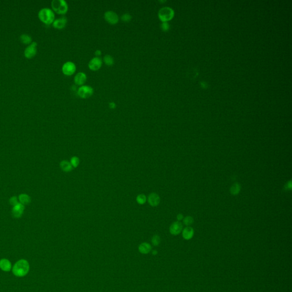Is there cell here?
Wrapping results in <instances>:
<instances>
[{"instance_id":"obj_1","label":"cell","mask_w":292,"mask_h":292,"mask_svg":"<svg viewBox=\"0 0 292 292\" xmlns=\"http://www.w3.org/2000/svg\"><path fill=\"white\" fill-rule=\"evenodd\" d=\"M30 269L29 263L25 260L18 261L13 268V273L16 276L23 277L27 275Z\"/></svg>"},{"instance_id":"obj_2","label":"cell","mask_w":292,"mask_h":292,"mask_svg":"<svg viewBox=\"0 0 292 292\" xmlns=\"http://www.w3.org/2000/svg\"><path fill=\"white\" fill-rule=\"evenodd\" d=\"M38 16L41 21L46 25H51L55 20L54 12L48 8L41 9L38 12Z\"/></svg>"},{"instance_id":"obj_3","label":"cell","mask_w":292,"mask_h":292,"mask_svg":"<svg viewBox=\"0 0 292 292\" xmlns=\"http://www.w3.org/2000/svg\"><path fill=\"white\" fill-rule=\"evenodd\" d=\"M51 4L53 11L58 14L65 15L68 11V4L65 0H53Z\"/></svg>"},{"instance_id":"obj_4","label":"cell","mask_w":292,"mask_h":292,"mask_svg":"<svg viewBox=\"0 0 292 292\" xmlns=\"http://www.w3.org/2000/svg\"><path fill=\"white\" fill-rule=\"evenodd\" d=\"M174 16V11L170 7H163L158 12V17L161 22H168Z\"/></svg>"},{"instance_id":"obj_5","label":"cell","mask_w":292,"mask_h":292,"mask_svg":"<svg viewBox=\"0 0 292 292\" xmlns=\"http://www.w3.org/2000/svg\"><path fill=\"white\" fill-rule=\"evenodd\" d=\"M94 94V89L89 85L81 86L77 90V95L82 99H86L92 97Z\"/></svg>"},{"instance_id":"obj_6","label":"cell","mask_w":292,"mask_h":292,"mask_svg":"<svg viewBox=\"0 0 292 292\" xmlns=\"http://www.w3.org/2000/svg\"><path fill=\"white\" fill-rule=\"evenodd\" d=\"M37 53V43L32 42L29 46H27L24 50V56L27 59H31L35 56Z\"/></svg>"},{"instance_id":"obj_7","label":"cell","mask_w":292,"mask_h":292,"mask_svg":"<svg viewBox=\"0 0 292 292\" xmlns=\"http://www.w3.org/2000/svg\"><path fill=\"white\" fill-rule=\"evenodd\" d=\"M77 70L76 65L74 62L68 61L64 63L62 67V71L63 74L66 76H71L74 74Z\"/></svg>"},{"instance_id":"obj_8","label":"cell","mask_w":292,"mask_h":292,"mask_svg":"<svg viewBox=\"0 0 292 292\" xmlns=\"http://www.w3.org/2000/svg\"><path fill=\"white\" fill-rule=\"evenodd\" d=\"M104 20L111 25H115L118 23L119 17L118 15L113 11H107L104 14Z\"/></svg>"},{"instance_id":"obj_9","label":"cell","mask_w":292,"mask_h":292,"mask_svg":"<svg viewBox=\"0 0 292 292\" xmlns=\"http://www.w3.org/2000/svg\"><path fill=\"white\" fill-rule=\"evenodd\" d=\"M103 61L100 57L92 58L88 63V67L92 71H97L101 68Z\"/></svg>"},{"instance_id":"obj_10","label":"cell","mask_w":292,"mask_h":292,"mask_svg":"<svg viewBox=\"0 0 292 292\" xmlns=\"http://www.w3.org/2000/svg\"><path fill=\"white\" fill-rule=\"evenodd\" d=\"M183 230V225L180 221H177L171 225L170 227V232L171 234L176 236L181 233Z\"/></svg>"},{"instance_id":"obj_11","label":"cell","mask_w":292,"mask_h":292,"mask_svg":"<svg viewBox=\"0 0 292 292\" xmlns=\"http://www.w3.org/2000/svg\"><path fill=\"white\" fill-rule=\"evenodd\" d=\"M147 200L151 206H156L160 204L161 198L156 193L152 192L149 195Z\"/></svg>"},{"instance_id":"obj_12","label":"cell","mask_w":292,"mask_h":292,"mask_svg":"<svg viewBox=\"0 0 292 292\" xmlns=\"http://www.w3.org/2000/svg\"><path fill=\"white\" fill-rule=\"evenodd\" d=\"M67 23H68L67 18L65 17H62L57 19H55L54 21L52 23V25L55 29L61 30V29H64L65 28Z\"/></svg>"},{"instance_id":"obj_13","label":"cell","mask_w":292,"mask_h":292,"mask_svg":"<svg viewBox=\"0 0 292 292\" xmlns=\"http://www.w3.org/2000/svg\"><path fill=\"white\" fill-rule=\"evenodd\" d=\"M87 80V75L83 72H79L77 73L74 78V83L78 86H83Z\"/></svg>"},{"instance_id":"obj_14","label":"cell","mask_w":292,"mask_h":292,"mask_svg":"<svg viewBox=\"0 0 292 292\" xmlns=\"http://www.w3.org/2000/svg\"><path fill=\"white\" fill-rule=\"evenodd\" d=\"M25 206L21 203H18L16 206H13L12 209L13 216L16 218H20L23 215Z\"/></svg>"},{"instance_id":"obj_15","label":"cell","mask_w":292,"mask_h":292,"mask_svg":"<svg viewBox=\"0 0 292 292\" xmlns=\"http://www.w3.org/2000/svg\"><path fill=\"white\" fill-rule=\"evenodd\" d=\"M194 235V230L191 227H187L183 230L182 236L185 240H189Z\"/></svg>"},{"instance_id":"obj_16","label":"cell","mask_w":292,"mask_h":292,"mask_svg":"<svg viewBox=\"0 0 292 292\" xmlns=\"http://www.w3.org/2000/svg\"><path fill=\"white\" fill-rule=\"evenodd\" d=\"M12 268L11 263L8 259H2L0 260V268L3 271L9 272Z\"/></svg>"},{"instance_id":"obj_17","label":"cell","mask_w":292,"mask_h":292,"mask_svg":"<svg viewBox=\"0 0 292 292\" xmlns=\"http://www.w3.org/2000/svg\"><path fill=\"white\" fill-rule=\"evenodd\" d=\"M59 166L61 170L65 172H70L73 169V167L71 166L70 162L66 160L61 161L59 164Z\"/></svg>"},{"instance_id":"obj_18","label":"cell","mask_w":292,"mask_h":292,"mask_svg":"<svg viewBox=\"0 0 292 292\" xmlns=\"http://www.w3.org/2000/svg\"><path fill=\"white\" fill-rule=\"evenodd\" d=\"M151 245L147 242H143L139 246V251L142 254H147L151 250Z\"/></svg>"},{"instance_id":"obj_19","label":"cell","mask_w":292,"mask_h":292,"mask_svg":"<svg viewBox=\"0 0 292 292\" xmlns=\"http://www.w3.org/2000/svg\"><path fill=\"white\" fill-rule=\"evenodd\" d=\"M241 191V185L239 183H235L232 185L231 186L230 188V192L231 195L236 196Z\"/></svg>"},{"instance_id":"obj_20","label":"cell","mask_w":292,"mask_h":292,"mask_svg":"<svg viewBox=\"0 0 292 292\" xmlns=\"http://www.w3.org/2000/svg\"><path fill=\"white\" fill-rule=\"evenodd\" d=\"M20 40L21 42L25 45H30V44L32 43V37L29 35L27 34H23L21 35L20 37Z\"/></svg>"},{"instance_id":"obj_21","label":"cell","mask_w":292,"mask_h":292,"mask_svg":"<svg viewBox=\"0 0 292 292\" xmlns=\"http://www.w3.org/2000/svg\"><path fill=\"white\" fill-rule=\"evenodd\" d=\"M18 199L20 201V203L23 206L25 204H28L31 201V197L26 194H21L18 197Z\"/></svg>"},{"instance_id":"obj_22","label":"cell","mask_w":292,"mask_h":292,"mask_svg":"<svg viewBox=\"0 0 292 292\" xmlns=\"http://www.w3.org/2000/svg\"><path fill=\"white\" fill-rule=\"evenodd\" d=\"M103 62L107 66H113L114 63V58L110 55L107 54L104 56L103 59Z\"/></svg>"},{"instance_id":"obj_23","label":"cell","mask_w":292,"mask_h":292,"mask_svg":"<svg viewBox=\"0 0 292 292\" xmlns=\"http://www.w3.org/2000/svg\"><path fill=\"white\" fill-rule=\"evenodd\" d=\"M136 200L139 204L143 205L147 201V197L144 194H139L137 196Z\"/></svg>"},{"instance_id":"obj_24","label":"cell","mask_w":292,"mask_h":292,"mask_svg":"<svg viewBox=\"0 0 292 292\" xmlns=\"http://www.w3.org/2000/svg\"><path fill=\"white\" fill-rule=\"evenodd\" d=\"M70 163L73 168H77L79 166L80 161L77 156H73L70 159Z\"/></svg>"},{"instance_id":"obj_25","label":"cell","mask_w":292,"mask_h":292,"mask_svg":"<svg viewBox=\"0 0 292 292\" xmlns=\"http://www.w3.org/2000/svg\"><path fill=\"white\" fill-rule=\"evenodd\" d=\"M194 220L192 217L190 216H186L185 218H184L183 219V223L187 227H189L190 225H191L192 224L194 223Z\"/></svg>"},{"instance_id":"obj_26","label":"cell","mask_w":292,"mask_h":292,"mask_svg":"<svg viewBox=\"0 0 292 292\" xmlns=\"http://www.w3.org/2000/svg\"><path fill=\"white\" fill-rule=\"evenodd\" d=\"M152 243L154 246H158L161 243V237L158 235H155L152 238Z\"/></svg>"},{"instance_id":"obj_27","label":"cell","mask_w":292,"mask_h":292,"mask_svg":"<svg viewBox=\"0 0 292 292\" xmlns=\"http://www.w3.org/2000/svg\"><path fill=\"white\" fill-rule=\"evenodd\" d=\"M121 20L125 23H128L132 20L131 15L129 13H124L121 16Z\"/></svg>"},{"instance_id":"obj_28","label":"cell","mask_w":292,"mask_h":292,"mask_svg":"<svg viewBox=\"0 0 292 292\" xmlns=\"http://www.w3.org/2000/svg\"><path fill=\"white\" fill-rule=\"evenodd\" d=\"M161 29L164 31V32H167L168 31L169 29H170V25L168 24V23L167 22H165V23H163L161 24Z\"/></svg>"},{"instance_id":"obj_29","label":"cell","mask_w":292,"mask_h":292,"mask_svg":"<svg viewBox=\"0 0 292 292\" xmlns=\"http://www.w3.org/2000/svg\"><path fill=\"white\" fill-rule=\"evenodd\" d=\"M9 202H10L11 204L13 206H16L17 204H18L17 197L16 196H13L10 199Z\"/></svg>"},{"instance_id":"obj_30","label":"cell","mask_w":292,"mask_h":292,"mask_svg":"<svg viewBox=\"0 0 292 292\" xmlns=\"http://www.w3.org/2000/svg\"><path fill=\"white\" fill-rule=\"evenodd\" d=\"M292 181L290 180L289 182H288L287 183L285 186V187L287 190H291L292 189Z\"/></svg>"},{"instance_id":"obj_31","label":"cell","mask_w":292,"mask_h":292,"mask_svg":"<svg viewBox=\"0 0 292 292\" xmlns=\"http://www.w3.org/2000/svg\"><path fill=\"white\" fill-rule=\"evenodd\" d=\"M109 106L110 109H115L116 107V104L114 102H111L109 103Z\"/></svg>"},{"instance_id":"obj_32","label":"cell","mask_w":292,"mask_h":292,"mask_svg":"<svg viewBox=\"0 0 292 292\" xmlns=\"http://www.w3.org/2000/svg\"><path fill=\"white\" fill-rule=\"evenodd\" d=\"M102 54V52L101 50H97L95 52V55L96 56V57H99V56H101Z\"/></svg>"},{"instance_id":"obj_33","label":"cell","mask_w":292,"mask_h":292,"mask_svg":"<svg viewBox=\"0 0 292 292\" xmlns=\"http://www.w3.org/2000/svg\"><path fill=\"white\" fill-rule=\"evenodd\" d=\"M183 215L182 214H181V213H179V214H178V215H177V219H178L179 221L182 220L183 219Z\"/></svg>"},{"instance_id":"obj_34","label":"cell","mask_w":292,"mask_h":292,"mask_svg":"<svg viewBox=\"0 0 292 292\" xmlns=\"http://www.w3.org/2000/svg\"><path fill=\"white\" fill-rule=\"evenodd\" d=\"M201 85L203 87H206V84L205 83H203V82H201Z\"/></svg>"}]
</instances>
